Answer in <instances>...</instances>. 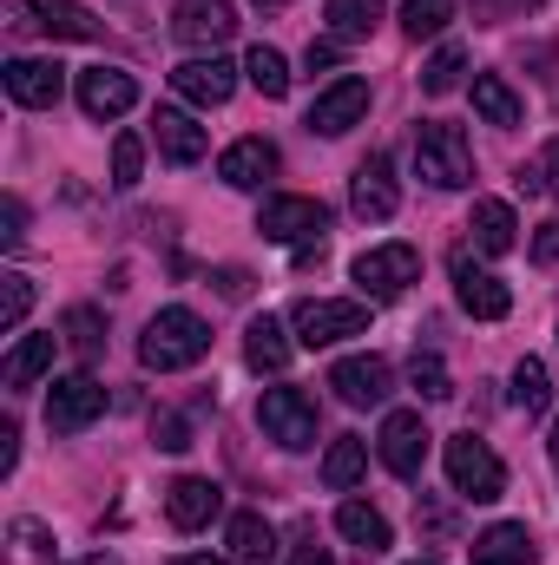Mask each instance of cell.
<instances>
[{
  "label": "cell",
  "mask_w": 559,
  "mask_h": 565,
  "mask_svg": "<svg viewBox=\"0 0 559 565\" xmlns=\"http://www.w3.org/2000/svg\"><path fill=\"white\" fill-rule=\"evenodd\" d=\"M514 184H520L527 198H547V191H553V171H547V164H520V171H514Z\"/></svg>",
  "instance_id": "cell-43"
},
{
  "label": "cell",
  "mask_w": 559,
  "mask_h": 565,
  "mask_svg": "<svg viewBox=\"0 0 559 565\" xmlns=\"http://www.w3.org/2000/svg\"><path fill=\"white\" fill-rule=\"evenodd\" d=\"M139 171H145V139H139V132H119V139H113V184H119V191H133V184H139Z\"/></svg>",
  "instance_id": "cell-38"
},
{
  "label": "cell",
  "mask_w": 559,
  "mask_h": 565,
  "mask_svg": "<svg viewBox=\"0 0 559 565\" xmlns=\"http://www.w3.org/2000/svg\"><path fill=\"white\" fill-rule=\"evenodd\" d=\"M349 204H356V217H369V224H389V217H395L402 191H395V158H389V151H369V158L356 164Z\"/></svg>",
  "instance_id": "cell-10"
},
{
  "label": "cell",
  "mask_w": 559,
  "mask_h": 565,
  "mask_svg": "<svg viewBox=\"0 0 559 565\" xmlns=\"http://www.w3.org/2000/svg\"><path fill=\"white\" fill-rule=\"evenodd\" d=\"M0 244H7V250H13V244H27V204H20V198H7V204H0Z\"/></svg>",
  "instance_id": "cell-41"
},
{
  "label": "cell",
  "mask_w": 559,
  "mask_h": 565,
  "mask_svg": "<svg viewBox=\"0 0 559 565\" xmlns=\"http://www.w3.org/2000/svg\"><path fill=\"white\" fill-rule=\"evenodd\" d=\"M13 460H20V427L0 422V473H13Z\"/></svg>",
  "instance_id": "cell-46"
},
{
  "label": "cell",
  "mask_w": 559,
  "mask_h": 565,
  "mask_svg": "<svg viewBox=\"0 0 559 565\" xmlns=\"http://www.w3.org/2000/svg\"><path fill=\"white\" fill-rule=\"evenodd\" d=\"M257 427H264V440H277L289 454L316 447V395L309 388H264L257 395Z\"/></svg>",
  "instance_id": "cell-5"
},
{
  "label": "cell",
  "mask_w": 559,
  "mask_h": 565,
  "mask_svg": "<svg viewBox=\"0 0 559 565\" xmlns=\"http://www.w3.org/2000/svg\"><path fill=\"white\" fill-rule=\"evenodd\" d=\"M171 33L198 53H218L231 33H238V7L231 0H178L171 7Z\"/></svg>",
  "instance_id": "cell-12"
},
{
  "label": "cell",
  "mask_w": 559,
  "mask_h": 565,
  "mask_svg": "<svg viewBox=\"0 0 559 565\" xmlns=\"http://www.w3.org/2000/svg\"><path fill=\"white\" fill-rule=\"evenodd\" d=\"M139 106V79L119 66H86L80 73V113L86 119H126Z\"/></svg>",
  "instance_id": "cell-15"
},
{
  "label": "cell",
  "mask_w": 559,
  "mask_h": 565,
  "mask_svg": "<svg viewBox=\"0 0 559 565\" xmlns=\"http://www.w3.org/2000/svg\"><path fill=\"white\" fill-rule=\"evenodd\" d=\"M257 7H289V0H257Z\"/></svg>",
  "instance_id": "cell-51"
},
{
  "label": "cell",
  "mask_w": 559,
  "mask_h": 565,
  "mask_svg": "<svg viewBox=\"0 0 559 565\" xmlns=\"http://www.w3.org/2000/svg\"><path fill=\"white\" fill-rule=\"evenodd\" d=\"M329 388H336V402H349V408H382L389 388H395V369H389L382 355H342V362L329 369Z\"/></svg>",
  "instance_id": "cell-11"
},
{
  "label": "cell",
  "mask_w": 559,
  "mask_h": 565,
  "mask_svg": "<svg viewBox=\"0 0 559 565\" xmlns=\"http://www.w3.org/2000/svg\"><path fill=\"white\" fill-rule=\"evenodd\" d=\"M60 335H66V349H73L80 362H93V355L106 349V316H99L93 302H73V309L60 316Z\"/></svg>",
  "instance_id": "cell-29"
},
{
  "label": "cell",
  "mask_w": 559,
  "mask_h": 565,
  "mask_svg": "<svg viewBox=\"0 0 559 565\" xmlns=\"http://www.w3.org/2000/svg\"><path fill=\"white\" fill-rule=\"evenodd\" d=\"M514 408L520 415H547L553 408V375H547L540 355H520V369H514Z\"/></svg>",
  "instance_id": "cell-30"
},
{
  "label": "cell",
  "mask_w": 559,
  "mask_h": 565,
  "mask_svg": "<svg viewBox=\"0 0 559 565\" xmlns=\"http://www.w3.org/2000/svg\"><path fill=\"white\" fill-rule=\"evenodd\" d=\"M349 277H356V289H362L369 302H389V296H402V289L421 277V250L415 244H376V250H362V257L349 264Z\"/></svg>",
  "instance_id": "cell-6"
},
{
  "label": "cell",
  "mask_w": 559,
  "mask_h": 565,
  "mask_svg": "<svg viewBox=\"0 0 559 565\" xmlns=\"http://www.w3.org/2000/svg\"><path fill=\"white\" fill-rule=\"evenodd\" d=\"M467 231H474V244H481L487 257H507V250L520 244V224H514V204H507V198H481Z\"/></svg>",
  "instance_id": "cell-23"
},
{
  "label": "cell",
  "mask_w": 559,
  "mask_h": 565,
  "mask_svg": "<svg viewBox=\"0 0 559 565\" xmlns=\"http://www.w3.org/2000/svg\"><path fill=\"white\" fill-rule=\"evenodd\" d=\"M336 60H342V40H309V53H303V66H309V73H329Z\"/></svg>",
  "instance_id": "cell-42"
},
{
  "label": "cell",
  "mask_w": 559,
  "mask_h": 565,
  "mask_svg": "<svg viewBox=\"0 0 559 565\" xmlns=\"http://www.w3.org/2000/svg\"><path fill=\"white\" fill-rule=\"evenodd\" d=\"M547 454H553V460H559V422H553V440H547Z\"/></svg>",
  "instance_id": "cell-50"
},
{
  "label": "cell",
  "mask_w": 559,
  "mask_h": 565,
  "mask_svg": "<svg viewBox=\"0 0 559 565\" xmlns=\"http://www.w3.org/2000/svg\"><path fill=\"white\" fill-rule=\"evenodd\" d=\"M27 309H33V277H20V270H7V277H0V329L13 335V329L27 322Z\"/></svg>",
  "instance_id": "cell-37"
},
{
  "label": "cell",
  "mask_w": 559,
  "mask_h": 565,
  "mask_svg": "<svg viewBox=\"0 0 559 565\" xmlns=\"http://www.w3.org/2000/svg\"><path fill=\"white\" fill-rule=\"evenodd\" d=\"M224 546H231V559L264 565L271 553H277V533H271V520H264V513H231V526H224Z\"/></svg>",
  "instance_id": "cell-26"
},
{
  "label": "cell",
  "mask_w": 559,
  "mask_h": 565,
  "mask_svg": "<svg viewBox=\"0 0 559 565\" xmlns=\"http://www.w3.org/2000/svg\"><path fill=\"white\" fill-rule=\"evenodd\" d=\"M244 73H251V86H257L264 99H283V93H289V66H283L277 46H251V53H244Z\"/></svg>",
  "instance_id": "cell-33"
},
{
  "label": "cell",
  "mask_w": 559,
  "mask_h": 565,
  "mask_svg": "<svg viewBox=\"0 0 559 565\" xmlns=\"http://www.w3.org/2000/svg\"><path fill=\"white\" fill-rule=\"evenodd\" d=\"M474 113H481L487 126H500V132H507V126H520V113H527V106H520V93H514L500 73H474Z\"/></svg>",
  "instance_id": "cell-27"
},
{
  "label": "cell",
  "mask_w": 559,
  "mask_h": 565,
  "mask_svg": "<svg viewBox=\"0 0 559 565\" xmlns=\"http://www.w3.org/2000/svg\"><path fill=\"white\" fill-rule=\"evenodd\" d=\"M151 139H158V151H165L171 164H198V158L211 151L204 126H198L191 113H178V106H158V119H151Z\"/></svg>",
  "instance_id": "cell-20"
},
{
  "label": "cell",
  "mask_w": 559,
  "mask_h": 565,
  "mask_svg": "<svg viewBox=\"0 0 559 565\" xmlns=\"http://www.w3.org/2000/svg\"><path fill=\"white\" fill-rule=\"evenodd\" d=\"M415 171L434 184V191H461V184H474V145H467V132L428 119V126L415 132Z\"/></svg>",
  "instance_id": "cell-3"
},
{
  "label": "cell",
  "mask_w": 559,
  "mask_h": 565,
  "mask_svg": "<svg viewBox=\"0 0 559 565\" xmlns=\"http://www.w3.org/2000/svg\"><path fill=\"white\" fill-rule=\"evenodd\" d=\"M369 119V79H356V73H342L336 86H323L316 93V106H309V132H323V139H342L349 126H362Z\"/></svg>",
  "instance_id": "cell-8"
},
{
  "label": "cell",
  "mask_w": 559,
  "mask_h": 565,
  "mask_svg": "<svg viewBox=\"0 0 559 565\" xmlns=\"http://www.w3.org/2000/svg\"><path fill=\"white\" fill-rule=\"evenodd\" d=\"M289 329H296L303 349H329V342H349V335L369 329V302H356V296H309V302L289 309Z\"/></svg>",
  "instance_id": "cell-4"
},
{
  "label": "cell",
  "mask_w": 559,
  "mask_h": 565,
  "mask_svg": "<svg viewBox=\"0 0 559 565\" xmlns=\"http://www.w3.org/2000/svg\"><path fill=\"white\" fill-rule=\"evenodd\" d=\"M336 533H342L349 546H362V559H376V553L389 546V520H382L369 500H342V507H336Z\"/></svg>",
  "instance_id": "cell-25"
},
{
  "label": "cell",
  "mask_w": 559,
  "mask_h": 565,
  "mask_svg": "<svg viewBox=\"0 0 559 565\" xmlns=\"http://www.w3.org/2000/svg\"><path fill=\"white\" fill-rule=\"evenodd\" d=\"M409 382L421 388V402H447V395H454V382H447V362H441L434 349H415V355H409Z\"/></svg>",
  "instance_id": "cell-36"
},
{
  "label": "cell",
  "mask_w": 559,
  "mask_h": 565,
  "mask_svg": "<svg viewBox=\"0 0 559 565\" xmlns=\"http://www.w3.org/2000/svg\"><path fill=\"white\" fill-rule=\"evenodd\" d=\"M362 467H369V440L342 434V440H329V454H323V487H329V493H349V487L362 480Z\"/></svg>",
  "instance_id": "cell-28"
},
{
  "label": "cell",
  "mask_w": 559,
  "mask_h": 565,
  "mask_svg": "<svg viewBox=\"0 0 559 565\" xmlns=\"http://www.w3.org/2000/svg\"><path fill=\"white\" fill-rule=\"evenodd\" d=\"M53 553V533L40 520H13V565H40Z\"/></svg>",
  "instance_id": "cell-39"
},
{
  "label": "cell",
  "mask_w": 559,
  "mask_h": 565,
  "mask_svg": "<svg viewBox=\"0 0 559 565\" xmlns=\"http://www.w3.org/2000/svg\"><path fill=\"white\" fill-rule=\"evenodd\" d=\"M171 565H224V559H211V553H178Z\"/></svg>",
  "instance_id": "cell-48"
},
{
  "label": "cell",
  "mask_w": 559,
  "mask_h": 565,
  "mask_svg": "<svg viewBox=\"0 0 559 565\" xmlns=\"http://www.w3.org/2000/svg\"><path fill=\"white\" fill-rule=\"evenodd\" d=\"M40 33H53V40H99V20L86 7H73V0H46L40 7Z\"/></svg>",
  "instance_id": "cell-32"
},
{
  "label": "cell",
  "mask_w": 559,
  "mask_h": 565,
  "mask_svg": "<svg viewBox=\"0 0 559 565\" xmlns=\"http://www.w3.org/2000/svg\"><path fill=\"white\" fill-rule=\"evenodd\" d=\"M211 355V322L198 309H158L139 335V362L151 375H178V369H198Z\"/></svg>",
  "instance_id": "cell-1"
},
{
  "label": "cell",
  "mask_w": 559,
  "mask_h": 565,
  "mask_svg": "<svg viewBox=\"0 0 559 565\" xmlns=\"http://www.w3.org/2000/svg\"><path fill=\"white\" fill-rule=\"evenodd\" d=\"M527 7H540V0H527Z\"/></svg>",
  "instance_id": "cell-53"
},
{
  "label": "cell",
  "mask_w": 559,
  "mask_h": 565,
  "mask_svg": "<svg viewBox=\"0 0 559 565\" xmlns=\"http://www.w3.org/2000/svg\"><path fill=\"white\" fill-rule=\"evenodd\" d=\"M224 513V493H218V480H204V473H184V480H171L165 487V520L178 526V533H198V526H211Z\"/></svg>",
  "instance_id": "cell-18"
},
{
  "label": "cell",
  "mask_w": 559,
  "mask_h": 565,
  "mask_svg": "<svg viewBox=\"0 0 559 565\" xmlns=\"http://www.w3.org/2000/svg\"><path fill=\"white\" fill-rule=\"evenodd\" d=\"M467 553H474V565H534V553H540V546H534V533H527V526L500 520V526H487Z\"/></svg>",
  "instance_id": "cell-22"
},
{
  "label": "cell",
  "mask_w": 559,
  "mask_h": 565,
  "mask_svg": "<svg viewBox=\"0 0 559 565\" xmlns=\"http://www.w3.org/2000/svg\"><path fill=\"white\" fill-rule=\"evenodd\" d=\"M289 565H336V559H329L323 546H296V553H289Z\"/></svg>",
  "instance_id": "cell-47"
},
{
  "label": "cell",
  "mask_w": 559,
  "mask_h": 565,
  "mask_svg": "<svg viewBox=\"0 0 559 565\" xmlns=\"http://www.w3.org/2000/svg\"><path fill=\"white\" fill-rule=\"evenodd\" d=\"M289 355H296V342L283 335L277 316H257V322L244 329V362H251L257 375H283V369H289Z\"/></svg>",
  "instance_id": "cell-21"
},
{
  "label": "cell",
  "mask_w": 559,
  "mask_h": 565,
  "mask_svg": "<svg viewBox=\"0 0 559 565\" xmlns=\"http://www.w3.org/2000/svg\"><path fill=\"white\" fill-rule=\"evenodd\" d=\"M447 20H454V0H402V33H409V40L447 33Z\"/></svg>",
  "instance_id": "cell-34"
},
{
  "label": "cell",
  "mask_w": 559,
  "mask_h": 565,
  "mask_svg": "<svg viewBox=\"0 0 559 565\" xmlns=\"http://www.w3.org/2000/svg\"><path fill=\"white\" fill-rule=\"evenodd\" d=\"M409 565H434V559H409Z\"/></svg>",
  "instance_id": "cell-52"
},
{
  "label": "cell",
  "mask_w": 559,
  "mask_h": 565,
  "mask_svg": "<svg viewBox=\"0 0 559 565\" xmlns=\"http://www.w3.org/2000/svg\"><path fill=\"white\" fill-rule=\"evenodd\" d=\"M534 264H559V217H547L534 231Z\"/></svg>",
  "instance_id": "cell-44"
},
{
  "label": "cell",
  "mask_w": 559,
  "mask_h": 565,
  "mask_svg": "<svg viewBox=\"0 0 559 565\" xmlns=\"http://www.w3.org/2000/svg\"><path fill=\"white\" fill-rule=\"evenodd\" d=\"M257 231L271 244H316V237H329V204L323 198H271L257 211Z\"/></svg>",
  "instance_id": "cell-7"
},
{
  "label": "cell",
  "mask_w": 559,
  "mask_h": 565,
  "mask_svg": "<svg viewBox=\"0 0 559 565\" xmlns=\"http://www.w3.org/2000/svg\"><path fill=\"white\" fill-rule=\"evenodd\" d=\"M271 171H277V145L271 139H238V145H224V158H218V178L231 191H257Z\"/></svg>",
  "instance_id": "cell-19"
},
{
  "label": "cell",
  "mask_w": 559,
  "mask_h": 565,
  "mask_svg": "<svg viewBox=\"0 0 559 565\" xmlns=\"http://www.w3.org/2000/svg\"><path fill=\"white\" fill-rule=\"evenodd\" d=\"M447 480H454V493L474 500V507H494V500L507 493V467H500V454H494L474 427L447 440Z\"/></svg>",
  "instance_id": "cell-2"
},
{
  "label": "cell",
  "mask_w": 559,
  "mask_h": 565,
  "mask_svg": "<svg viewBox=\"0 0 559 565\" xmlns=\"http://www.w3.org/2000/svg\"><path fill=\"white\" fill-rule=\"evenodd\" d=\"M454 296H461V309H467L474 322H500V316L514 309V289L494 277V270H481L467 250L454 257Z\"/></svg>",
  "instance_id": "cell-16"
},
{
  "label": "cell",
  "mask_w": 559,
  "mask_h": 565,
  "mask_svg": "<svg viewBox=\"0 0 559 565\" xmlns=\"http://www.w3.org/2000/svg\"><path fill=\"white\" fill-rule=\"evenodd\" d=\"M53 349H60V335H20V342L7 349V362H0V382H7V388H33V382L53 369Z\"/></svg>",
  "instance_id": "cell-24"
},
{
  "label": "cell",
  "mask_w": 559,
  "mask_h": 565,
  "mask_svg": "<svg viewBox=\"0 0 559 565\" xmlns=\"http://www.w3.org/2000/svg\"><path fill=\"white\" fill-rule=\"evenodd\" d=\"M461 66H467V53H461V46H441V53L421 66V93H428V99H447V93L461 86Z\"/></svg>",
  "instance_id": "cell-35"
},
{
  "label": "cell",
  "mask_w": 559,
  "mask_h": 565,
  "mask_svg": "<svg viewBox=\"0 0 559 565\" xmlns=\"http://www.w3.org/2000/svg\"><path fill=\"white\" fill-rule=\"evenodd\" d=\"M171 93L191 99V106H224V99L238 93V66L218 60V53H198V60H184V66L171 73Z\"/></svg>",
  "instance_id": "cell-17"
},
{
  "label": "cell",
  "mask_w": 559,
  "mask_h": 565,
  "mask_svg": "<svg viewBox=\"0 0 559 565\" xmlns=\"http://www.w3.org/2000/svg\"><path fill=\"white\" fill-rule=\"evenodd\" d=\"M106 415V388L80 369V375H66V382H53V395H46V427L53 434H86V427Z\"/></svg>",
  "instance_id": "cell-9"
},
{
  "label": "cell",
  "mask_w": 559,
  "mask_h": 565,
  "mask_svg": "<svg viewBox=\"0 0 559 565\" xmlns=\"http://www.w3.org/2000/svg\"><path fill=\"white\" fill-rule=\"evenodd\" d=\"M151 440H158L165 454H184V447H191V422H184L178 408H158V415H151Z\"/></svg>",
  "instance_id": "cell-40"
},
{
  "label": "cell",
  "mask_w": 559,
  "mask_h": 565,
  "mask_svg": "<svg viewBox=\"0 0 559 565\" xmlns=\"http://www.w3.org/2000/svg\"><path fill=\"white\" fill-rule=\"evenodd\" d=\"M428 422L409 415V408H395L389 422H382V467L395 473V480H421V467H428Z\"/></svg>",
  "instance_id": "cell-13"
},
{
  "label": "cell",
  "mask_w": 559,
  "mask_h": 565,
  "mask_svg": "<svg viewBox=\"0 0 559 565\" xmlns=\"http://www.w3.org/2000/svg\"><path fill=\"white\" fill-rule=\"evenodd\" d=\"M218 296L244 302V296H251V270H238V264H231V270H218Z\"/></svg>",
  "instance_id": "cell-45"
},
{
  "label": "cell",
  "mask_w": 559,
  "mask_h": 565,
  "mask_svg": "<svg viewBox=\"0 0 559 565\" xmlns=\"http://www.w3.org/2000/svg\"><path fill=\"white\" fill-rule=\"evenodd\" d=\"M547 171H553V184H559V139L547 145Z\"/></svg>",
  "instance_id": "cell-49"
},
{
  "label": "cell",
  "mask_w": 559,
  "mask_h": 565,
  "mask_svg": "<svg viewBox=\"0 0 559 565\" xmlns=\"http://www.w3.org/2000/svg\"><path fill=\"white\" fill-rule=\"evenodd\" d=\"M389 0H329V40H369Z\"/></svg>",
  "instance_id": "cell-31"
},
{
  "label": "cell",
  "mask_w": 559,
  "mask_h": 565,
  "mask_svg": "<svg viewBox=\"0 0 559 565\" xmlns=\"http://www.w3.org/2000/svg\"><path fill=\"white\" fill-rule=\"evenodd\" d=\"M7 99L13 106H27V113H46V106H60V93H66V66L60 60H7Z\"/></svg>",
  "instance_id": "cell-14"
}]
</instances>
